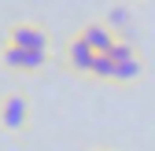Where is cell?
<instances>
[{
    "instance_id": "1",
    "label": "cell",
    "mask_w": 155,
    "mask_h": 151,
    "mask_svg": "<svg viewBox=\"0 0 155 151\" xmlns=\"http://www.w3.org/2000/svg\"><path fill=\"white\" fill-rule=\"evenodd\" d=\"M4 41L15 44V48H26V52H37V55H52V33L41 26V22H11Z\"/></svg>"
},
{
    "instance_id": "2",
    "label": "cell",
    "mask_w": 155,
    "mask_h": 151,
    "mask_svg": "<svg viewBox=\"0 0 155 151\" xmlns=\"http://www.w3.org/2000/svg\"><path fill=\"white\" fill-rule=\"evenodd\" d=\"M30 125V96L22 88H8L0 96V129L4 133H22Z\"/></svg>"
},
{
    "instance_id": "3",
    "label": "cell",
    "mask_w": 155,
    "mask_h": 151,
    "mask_svg": "<svg viewBox=\"0 0 155 151\" xmlns=\"http://www.w3.org/2000/svg\"><path fill=\"white\" fill-rule=\"evenodd\" d=\"M52 55H37V52H26V48H15L8 41H0V63L15 74H41L48 66Z\"/></svg>"
},
{
    "instance_id": "4",
    "label": "cell",
    "mask_w": 155,
    "mask_h": 151,
    "mask_svg": "<svg viewBox=\"0 0 155 151\" xmlns=\"http://www.w3.org/2000/svg\"><path fill=\"white\" fill-rule=\"evenodd\" d=\"M111 59H114V85L137 81V78H140V70H144V59H140V52L133 48L129 41H118V44H114Z\"/></svg>"
},
{
    "instance_id": "5",
    "label": "cell",
    "mask_w": 155,
    "mask_h": 151,
    "mask_svg": "<svg viewBox=\"0 0 155 151\" xmlns=\"http://www.w3.org/2000/svg\"><path fill=\"white\" fill-rule=\"evenodd\" d=\"M92 63H96V52L74 33L70 41L63 44V66H67L70 74H78V78H89V74H92Z\"/></svg>"
},
{
    "instance_id": "6",
    "label": "cell",
    "mask_w": 155,
    "mask_h": 151,
    "mask_svg": "<svg viewBox=\"0 0 155 151\" xmlns=\"http://www.w3.org/2000/svg\"><path fill=\"white\" fill-rule=\"evenodd\" d=\"M78 37H81V41H85V44H89L96 55H107V52H114V44L122 41V37L114 33V30L104 22V18H96V22H85L81 30H78Z\"/></svg>"
},
{
    "instance_id": "7",
    "label": "cell",
    "mask_w": 155,
    "mask_h": 151,
    "mask_svg": "<svg viewBox=\"0 0 155 151\" xmlns=\"http://www.w3.org/2000/svg\"><path fill=\"white\" fill-rule=\"evenodd\" d=\"M104 22L118 33V30H129V22H133V15H129V8H122V4H114L107 15H104Z\"/></svg>"
},
{
    "instance_id": "8",
    "label": "cell",
    "mask_w": 155,
    "mask_h": 151,
    "mask_svg": "<svg viewBox=\"0 0 155 151\" xmlns=\"http://www.w3.org/2000/svg\"><path fill=\"white\" fill-rule=\"evenodd\" d=\"M89 78H96V81H114V59H111V52L107 55H96Z\"/></svg>"
},
{
    "instance_id": "9",
    "label": "cell",
    "mask_w": 155,
    "mask_h": 151,
    "mask_svg": "<svg viewBox=\"0 0 155 151\" xmlns=\"http://www.w3.org/2000/svg\"><path fill=\"white\" fill-rule=\"evenodd\" d=\"M96 151H107V147H96Z\"/></svg>"
}]
</instances>
